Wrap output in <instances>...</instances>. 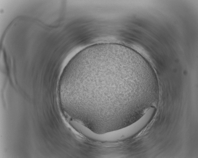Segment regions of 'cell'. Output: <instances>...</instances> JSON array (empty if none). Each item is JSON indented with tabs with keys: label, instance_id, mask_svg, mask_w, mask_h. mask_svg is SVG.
<instances>
[{
	"label": "cell",
	"instance_id": "cell-1",
	"mask_svg": "<svg viewBox=\"0 0 198 158\" xmlns=\"http://www.w3.org/2000/svg\"><path fill=\"white\" fill-rule=\"evenodd\" d=\"M152 116L147 111L138 121L126 127L116 131L99 134L93 132L85 126L80 129V132L86 137L101 142H111L124 140L137 133L147 123Z\"/></svg>",
	"mask_w": 198,
	"mask_h": 158
}]
</instances>
